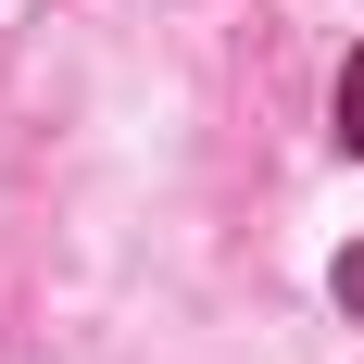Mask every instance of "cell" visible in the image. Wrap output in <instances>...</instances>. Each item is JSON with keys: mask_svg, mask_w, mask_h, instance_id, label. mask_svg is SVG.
Wrapping results in <instances>:
<instances>
[{"mask_svg": "<svg viewBox=\"0 0 364 364\" xmlns=\"http://www.w3.org/2000/svg\"><path fill=\"white\" fill-rule=\"evenodd\" d=\"M339 139L364 151V50H352V75H339Z\"/></svg>", "mask_w": 364, "mask_h": 364, "instance_id": "obj_1", "label": "cell"}]
</instances>
